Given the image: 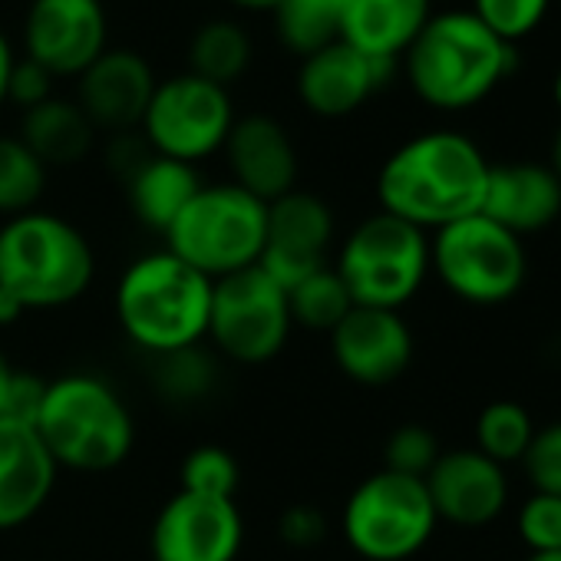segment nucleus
I'll use <instances>...</instances> for the list:
<instances>
[{
    "instance_id": "7c9ffc66",
    "label": "nucleus",
    "mask_w": 561,
    "mask_h": 561,
    "mask_svg": "<svg viewBox=\"0 0 561 561\" xmlns=\"http://www.w3.org/2000/svg\"><path fill=\"white\" fill-rule=\"evenodd\" d=\"M238 482H241L238 459L221 446H198L182 462V492L234 499Z\"/></svg>"
},
{
    "instance_id": "4468645a",
    "label": "nucleus",
    "mask_w": 561,
    "mask_h": 561,
    "mask_svg": "<svg viewBox=\"0 0 561 561\" xmlns=\"http://www.w3.org/2000/svg\"><path fill=\"white\" fill-rule=\"evenodd\" d=\"M106 37L100 0H34L24 21L27 57L54 77H80L106 50Z\"/></svg>"
},
{
    "instance_id": "f704fd0d",
    "label": "nucleus",
    "mask_w": 561,
    "mask_h": 561,
    "mask_svg": "<svg viewBox=\"0 0 561 561\" xmlns=\"http://www.w3.org/2000/svg\"><path fill=\"white\" fill-rule=\"evenodd\" d=\"M535 492L561 495V420L538 430L522 459Z\"/></svg>"
},
{
    "instance_id": "2f4dec72",
    "label": "nucleus",
    "mask_w": 561,
    "mask_h": 561,
    "mask_svg": "<svg viewBox=\"0 0 561 561\" xmlns=\"http://www.w3.org/2000/svg\"><path fill=\"white\" fill-rule=\"evenodd\" d=\"M548 8L551 0H472V14L512 47L541 27Z\"/></svg>"
},
{
    "instance_id": "412c9836",
    "label": "nucleus",
    "mask_w": 561,
    "mask_h": 561,
    "mask_svg": "<svg viewBox=\"0 0 561 561\" xmlns=\"http://www.w3.org/2000/svg\"><path fill=\"white\" fill-rule=\"evenodd\" d=\"M479 215L512 234H531L561 218V179L538 162L489 165L485 198Z\"/></svg>"
},
{
    "instance_id": "9d476101",
    "label": "nucleus",
    "mask_w": 561,
    "mask_h": 561,
    "mask_svg": "<svg viewBox=\"0 0 561 561\" xmlns=\"http://www.w3.org/2000/svg\"><path fill=\"white\" fill-rule=\"evenodd\" d=\"M295 321L288 291L257 267H241L211 280L208 341L238 364H264L288 344Z\"/></svg>"
},
{
    "instance_id": "79ce46f5",
    "label": "nucleus",
    "mask_w": 561,
    "mask_h": 561,
    "mask_svg": "<svg viewBox=\"0 0 561 561\" xmlns=\"http://www.w3.org/2000/svg\"><path fill=\"white\" fill-rule=\"evenodd\" d=\"M551 169H554V175L561 179V129H558V136H554V149H551Z\"/></svg>"
},
{
    "instance_id": "c85d7f7f",
    "label": "nucleus",
    "mask_w": 561,
    "mask_h": 561,
    "mask_svg": "<svg viewBox=\"0 0 561 561\" xmlns=\"http://www.w3.org/2000/svg\"><path fill=\"white\" fill-rule=\"evenodd\" d=\"M531 436H535V426H531L528 410L512 400L489 403L476 420V449L499 466L522 462Z\"/></svg>"
},
{
    "instance_id": "2eb2a0df",
    "label": "nucleus",
    "mask_w": 561,
    "mask_h": 561,
    "mask_svg": "<svg viewBox=\"0 0 561 561\" xmlns=\"http://www.w3.org/2000/svg\"><path fill=\"white\" fill-rule=\"evenodd\" d=\"M331 351L344 377L364 387L400 380L413 360V334L400 311L357 308L331 331Z\"/></svg>"
},
{
    "instance_id": "58836bf2",
    "label": "nucleus",
    "mask_w": 561,
    "mask_h": 561,
    "mask_svg": "<svg viewBox=\"0 0 561 561\" xmlns=\"http://www.w3.org/2000/svg\"><path fill=\"white\" fill-rule=\"evenodd\" d=\"M11 70H14V54H11L8 37L0 34V103L8 100V80H11Z\"/></svg>"
},
{
    "instance_id": "aec40b11",
    "label": "nucleus",
    "mask_w": 561,
    "mask_h": 561,
    "mask_svg": "<svg viewBox=\"0 0 561 561\" xmlns=\"http://www.w3.org/2000/svg\"><path fill=\"white\" fill-rule=\"evenodd\" d=\"M57 462L34 423L0 416V531L21 528L50 499Z\"/></svg>"
},
{
    "instance_id": "72a5a7b5",
    "label": "nucleus",
    "mask_w": 561,
    "mask_h": 561,
    "mask_svg": "<svg viewBox=\"0 0 561 561\" xmlns=\"http://www.w3.org/2000/svg\"><path fill=\"white\" fill-rule=\"evenodd\" d=\"M518 531L531 551H561V495L535 492L518 512Z\"/></svg>"
},
{
    "instance_id": "bb28decb",
    "label": "nucleus",
    "mask_w": 561,
    "mask_h": 561,
    "mask_svg": "<svg viewBox=\"0 0 561 561\" xmlns=\"http://www.w3.org/2000/svg\"><path fill=\"white\" fill-rule=\"evenodd\" d=\"M288 305H291V321L298 328L324 331V334H331L354 311V298L347 285L328 264L314 271L311 277H305L295 291H288Z\"/></svg>"
},
{
    "instance_id": "a211bd4d",
    "label": "nucleus",
    "mask_w": 561,
    "mask_h": 561,
    "mask_svg": "<svg viewBox=\"0 0 561 561\" xmlns=\"http://www.w3.org/2000/svg\"><path fill=\"white\" fill-rule=\"evenodd\" d=\"M221 149L228 156L231 182L264 205L288 195L298 182L295 142L285 126L264 113L234 119Z\"/></svg>"
},
{
    "instance_id": "a878e982",
    "label": "nucleus",
    "mask_w": 561,
    "mask_h": 561,
    "mask_svg": "<svg viewBox=\"0 0 561 561\" xmlns=\"http://www.w3.org/2000/svg\"><path fill=\"white\" fill-rule=\"evenodd\" d=\"M341 4L344 0H277L280 44L305 60L341 41Z\"/></svg>"
},
{
    "instance_id": "c9c22d12",
    "label": "nucleus",
    "mask_w": 561,
    "mask_h": 561,
    "mask_svg": "<svg viewBox=\"0 0 561 561\" xmlns=\"http://www.w3.org/2000/svg\"><path fill=\"white\" fill-rule=\"evenodd\" d=\"M54 73L44 70L37 60L24 57V60H14V70H11V80H8V100L18 103L24 113L47 103L54 96Z\"/></svg>"
},
{
    "instance_id": "f257e3e1",
    "label": "nucleus",
    "mask_w": 561,
    "mask_h": 561,
    "mask_svg": "<svg viewBox=\"0 0 561 561\" xmlns=\"http://www.w3.org/2000/svg\"><path fill=\"white\" fill-rule=\"evenodd\" d=\"M489 162L482 149L453 129L423 133L403 142L377 175V198L420 231L446 228L482 208Z\"/></svg>"
},
{
    "instance_id": "4be33fe9",
    "label": "nucleus",
    "mask_w": 561,
    "mask_h": 561,
    "mask_svg": "<svg viewBox=\"0 0 561 561\" xmlns=\"http://www.w3.org/2000/svg\"><path fill=\"white\" fill-rule=\"evenodd\" d=\"M430 18V0H344L341 41L367 57L400 60Z\"/></svg>"
},
{
    "instance_id": "6ab92c4d",
    "label": "nucleus",
    "mask_w": 561,
    "mask_h": 561,
    "mask_svg": "<svg viewBox=\"0 0 561 561\" xmlns=\"http://www.w3.org/2000/svg\"><path fill=\"white\" fill-rule=\"evenodd\" d=\"M152 67L133 50H103L80 73V110L93 123V129L133 133L142 126L149 100L156 93Z\"/></svg>"
},
{
    "instance_id": "cd10ccee",
    "label": "nucleus",
    "mask_w": 561,
    "mask_h": 561,
    "mask_svg": "<svg viewBox=\"0 0 561 561\" xmlns=\"http://www.w3.org/2000/svg\"><path fill=\"white\" fill-rule=\"evenodd\" d=\"M47 185V165L18 139L0 136V215L34 211Z\"/></svg>"
},
{
    "instance_id": "4c0bfd02",
    "label": "nucleus",
    "mask_w": 561,
    "mask_h": 561,
    "mask_svg": "<svg viewBox=\"0 0 561 561\" xmlns=\"http://www.w3.org/2000/svg\"><path fill=\"white\" fill-rule=\"evenodd\" d=\"M14 380H18V370H14V364L4 357V351H0V416H8Z\"/></svg>"
},
{
    "instance_id": "5701e85b",
    "label": "nucleus",
    "mask_w": 561,
    "mask_h": 561,
    "mask_svg": "<svg viewBox=\"0 0 561 561\" xmlns=\"http://www.w3.org/2000/svg\"><path fill=\"white\" fill-rule=\"evenodd\" d=\"M202 188L195 165L169 159V156H149L129 179H126V192H129V208L133 215L152 228V231H169L172 221L182 215V208L192 202V195Z\"/></svg>"
},
{
    "instance_id": "f8f14e48",
    "label": "nucleus",
    "mask_w": 561,
    "mask_h": 561,
    "mask_svg": "<svg viewBox=\"0 0 561 561\" xmlns=\"http://www.w3.org/2000/svg\"><path fill=\"white\" fill-rule=\"evenodd\" d=\"M334 238V215L314 192L291 188L267 205V234L257 267L277 288L295 291L305 277L324 267V251Z\"/></svg>"
},
{
    "instance_id": "e433bc0d",
    "label": "nucleus",
    "mask_w": 561,
    "mask_h": 561,
    "mask_svg": "<svg viewBox=\"0 0 561 561\" xmlns=\"http://www.w3.org/2000/svg\"><path fill=\"white\" fill-rule=\"evenodd\" d=\"M280 538H285L288 545H298V548L318 545L324 538L321 512L311 505H291L285 515H280Z\"/></svg>"
},
{
    "instance_id": "f3484780",
    "label": "nucleus",
    "mask_w": 561,
    "mask_h": 561,
    "mask_svg": "<svg viewBox=\"0 0 561 561\" xmlns=\"http://www.w3.org/2000/svg\"><path fill=\"white\" fill-rule=\"evenodd\" d=\"M426 492L436 518H446L462 528L489 525L502 515L508 502L505 469L482 456L479 449H449L439 453L436 466L426 472Z\"/></svg>"
},
{
    "instance_id": "c03bdc74",
    "label": "nucleus",
    "mask_w": 561,
    "mask_h": 561,
    "mask_svg": "<svg viewBox=\"0 0 561 561\" xmlns=\"http://www.w3.org/2000/svg\"><path fill=\"white\" fill-rule=\"evenodd\" d=\"M554 103H558V110H561V70H558V77H554Z\"/></svg>"
},
{
    "instance_id": "9b49d317",
    "label": "nucleus",
    "mask_w": 561,
    "mask_h": 561,
    "mask_svg": "<svg viewBox=\"0 0 561 561\" xmlns=\"http://www.w3.org/2000/svg\"><path fill=\"white\" fill-rule=\"evenodd\" d=\"M234 123L225 87L182 73L156 87L142 116V139L156 156L195 165L218 152Z\"/></svg>"
},
{
    "instance_id": "f03ea898",
    "label": "nucleus",
    "mask_w": 561,
    "mask_h": 561,
    "mask_svg": "<svg viewBox=\"0 0 561 561\" xmlns=\"http://www.w3.org/2000/svg\"><path fill=\"white\" fill-rule=\"evenodd\" d=\"M413 93L433 110L482 103L515 67V47L499 41L472 11H443L426 21L403 54Z\"/></svg>"
},
{
    "instance_id": "c756f323",
    "label": "nucleus",
    "mask_w": 561,
    "mask_h": 561,
    "mask_svg": "<svg viewBox=\"0 0 561 561\" xmlns=\"http://www.w3.org/2000/svg\"><path fill=\"white\" fill-rule=\"evenodd\" d=\"M156 387L175 403L202 400L215 387V364L202 344L156 357Z\"/></svg>"
},
{
    "instance_id": "6e6552de",
    "label": "nucleus",
    "mask_w": 561,
    "mask_h": 561,
    "mask_svg": "<svg viewBox=\"0 0 561 561\" xmlns=\"http://www.w3.org/2000/svg\"><path fill=\"white\" fill-rule=\"evenodd\" d=\"M430 264L459 301L479 308L512 301L528 271L522 238L479 211L436 231Z\"/></svg>"
},
{
    "instance_id": "a19ab883",
    "label": "nucleus",
    "mask_w": 561,
    "mask_h": 561,
    "mask_svg": "<svg viewBox=\"0 0 561 561\" xmlns=\"http://www.w3.org/2000/svg\"><path fill=\"white\" fill-rule=\"evenodd\" d=\"M231 4H238L244 11H274L277 0H231Z\"/></svg>"
},
{
    "instance_id": "dca6fc26",
    "label": "nucleus",
    "mask_w": 561,
    "mask_h": 561,
    "mask_svg": "<svg viewBox=\"0 0 561 561\" xmlns=\"http://www.w3.org/2000/svg\"><path fill=\"white\" fill-rule=\"evenodd\" d=\"M397 60H380L354 50L344 41L321 47L305 57L298 73V93L314 116L341 119L360 110L370 96H377L393 80Z\"/></svg>"
},
{
    "instance_id": "1a4fd4ad",
    "label": "nucleus",
    "mask_w": 561,
    "mask_h": 561,
    "mask_svg": "<svg viewBox=\"0 0 561 561\" xmlns=\"http://www.w3.org/2000/svg\"><path fill=\"white\" fill-rule=\"evenodd\" d=\"M423 479L380 469L367 476L344 505V538L367 561H407L436 528Z\"/></svg>"
},
{
    "instance_id": "20e7f679",
    "label": "nucleus",
    "mask_w": 561,
    "mask_h": 561,
    "mask_svg": "<svg viewBox=\"0 0 561 561\" xmlns=\"http://www.w3.org/2000/svg\"><path fill=\"white\" fill-rule=\"evenodd\" d=\"M96 261L83 231L50 211H24L0 228V291L24 311L64 308L87 295Z\"/></svg>"
},
{
    "instance_id": "ddd939ff",
    "label": "nucleus",
    "mask_w": 561,
    "mask_h": 561,
    "mask_svg": "<svg viewBox=\"0 0 561 561\" xmlns=\"http://www.w3.org/2000/svg\"><path fill=\"white\" fill-rule=\"evenodd\" d=\"M244 541V522L234 499L179 492L152 525L156 561H234Z\"/></svg>"
},
{
    "instance_id": "0eeeda50",
    "label": "nucleus",
    "mask_w": 561,
    "mask_h": 561,
    "mask_svg": "<svg viewBox=\"0 0 561 561\" xmlns=\"http://www.w3.org/2000/svg\"><path fill=\"white\" fill-rule=\"evenodd\" d=\"M334 271L357 308L400 311L430 271V241L416 225L380 211L351 231Z\"/></svg>"
},
{
    "instance_id": "7ed1b4c3",
    "label": "nucleus",
    "mask_w": 561,
    "mask_h": 561,
    "mask_svg": "<svg viewBox=\"0 0 561 561\" xmlns=\"http://www.w3.org/2000/svg\"><path fill=\"white\" fill-rule=\"evenodd\" d=\"M211 280L179 254L152 251L136 257L116 288V318L126 337L152 357L205 341Z\"/></svg>"
},
{
    "instance_id": "b1692460",
    "label": "nucleus",
    "mask_w": 561,
    "mask_h": 561,
    "mask_svg": "<svg viewBox=\"0 0 561 561\" xmlns=\"http://www.w3.org/2000/svg\"><path fill=\"white\" fill-rule=\"evenodd\" d=\"M93 123L80 110V103L50 96L47 103L24 113L21 142L44 162V165H73L93 146Z\"/></svg>"
},
{
    "instance_id": "423d86ee",
    "label": "nucleus",
    "mask_w": 561,
    "mask_h": 561,
    "mask_svg": "<svg viewBox=\"0 0 561 561\" xmlns=\"http://www.w3.org/2000/svg\"><path fill=\"white\" fill-rule=\"evenodd\" d=\"M267 234V205L234 182L202 185L165 231L169 251L208 280L257 264Z\"/></svg>"
},
{
    "instance_id": "473e14b6",
    "label": "nucleus",
    "mask_w": 561,
    "mask_h": 561,
    "mask_svg": "<svg viewBox=\"0 0 561 561\" xmlns=\"http://www.w3.org/2000/svg\"><path fill=\"white\" fill-rule=\"evenodd\" d=\"M439 453L443 449L426 426L407 423V426L390 433L387 449H383V469L400 472V476H413V479H426V472L436 466Z\"/></svg>"
},
{
    "instance_id": "ea45409f",
    "label": "nucleus",
    "mask_w": 561,
    "mask_h": 561,
    "mask_svg": "<svg viewBox=\"0 0 561 561\" xmlns=\"http://www.w3.org/2000/svg\"><path fill=\"white\" fill-rule=\"evenodd\" d=\"M21 314H24L21 301H14L8 291H0V324H14Z\"/></svg>"
},
{
    "instance_id": "39448f33",
    "label": "nucleus",
    "mask_w": 561,
    "mask_h": 561,
    "mask_svg": "<svg viewBox=\"0 0 561 561\" xmlns=\"http://www.w3.org/2000/svg\"><path fill=\"white\" fill-rule=\"evenodd\" d=\"M34 426L54 462L77 472L116 469L136 443L129 407L106 380L93 374H67L50 380Z\"/></svg>"
},
{
    "instance_id": "393cba45",
    "label": "nucleus",
    "mask_w": 561,
    "mask_h": 561,
    "mask_svg": "<svg viewBox=\"0 0 561 561\" xmlns=\"http://www.w3.org/2000/svg\"><path fill=\"white\" fill-rule=\"evenodd\" d=\"M248 64H251V41L231 21L205 24L188 44V67H192L188 73L202 77L215 87L228 90V83L244 77Z\"/></svg>"
},
{
    "instance_id": "37998d69",
    "label": "nucleus",
    "mask_w": 561,
    "mask_h": 561,
    "mask_svg": "<svg viewBox=\"0 0 561 561\" xmlns=\"http://www.w3.org/2000/svg\"><path fill=\"white\" fill-rule=\"evenodd\" d=\"M525 561H561V551H531Z\"/></svg>"
}]
</instances>
